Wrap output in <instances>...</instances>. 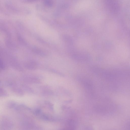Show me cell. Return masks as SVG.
I'll return each mask as SVG.
<instances>
[{
    "label": "cell",
    "instance_id": "1",
    "mask_svg": "<svg viewBox=\"0 0 130 130\" xmlns=\"http://www.w3.org/2000/svg\"><path fill=\"white\" fill-rule=\"evenodd\" d=\"M24 66L27 69L29 70H34L37 68L36 63L33 61H29L25 63Z\"/></svg>",
    "mask_w": 130,
    "mask_h": 130
},
{
    "label": "cell",
    "instance_id": "2",
    "mask_svg": "<svg viewBox=\"0 0 130 130\" xmlns=\"http://www.w3.org/2000/svg\"><path fill=\"white\" fill-rule=\"evenodd\" d=\"M12 90L14 93L18 95H21L23 94L22 90L15 85H12Z\"/></svg>",
    "mask_w": 130,
    "mask_h": 130
},
{
    "label": "cell",
    "instance_id": "3",
    "mask_svg": "<svg viewBox=\"0 0 130 130\" xmlns=\"http://www.w3.org/2000/svg\"><path fill=\"white\" fill-rule=\"evenodd\" d=\"M8 95V94L6 91L3 88L0 87V97H6Z\"/></svg>",
    "mask_w": 130,
    "mask_h": 130
},
{
    "label": "cell",
    "instance_id": "4",
    "mask_svg": "<svg viewBox=\"0 0 130 130\" xmlns=\"http://www.w3.org/2000/svg\"><path fill=\"white\" fill-rule=\"evenodd\" d=\"M25 79L26 81L31 83H37L39 81L37 79L34 77H27Z\"/></svg>",
    "mask_w": 130,
    "mask_h": 130
}]
</instances>
